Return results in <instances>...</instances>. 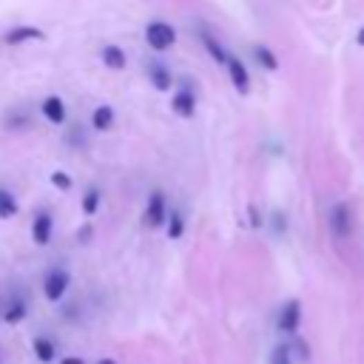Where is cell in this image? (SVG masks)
Listing matches in <instances>:
<instances>
[{
  "label": "cell",
  "mask_w": 364,
  "mask_h": 364,
  "mask_svg": "<svg viewBox=\"0 0 364 364\" xmlns=\"http://www.w3.org/2000/svg\"><path fill=\"white\" fill-rule=\"evenodd\" d=\"M145 75H149V80H151V86L157 91H171L174 75H171V68H168L165 63H149V66H145Z\"/></svg>",
  "instance_id": "12"
},
{
  "label": "cell",
  "mask_w": 364,
  "mask_h": 364,
  "mask_svg": "<svg viewBox=\"0 0 364 364\" xmlns=\"http://www.w3.org/2000/svg\"><path fill=\"white\" fill-rule=\"evenodd\" d=\"M302 319H305V310H302V302L299 299H287L282 307H279V316H276V330L287 338H296L299 330H302Z\"/></svg>",
  "instance_id": "4"
},
{
  "label": "cell",
  "mask_w": 364,
  "mask_h": 364,
  "mask_svg": "<svg viewBox=\"0 0 364 364\" xmlns=\"http://www.w3.org/2000/svg\"><path fill=\"white\" fill-rule=\"evenodd\" d=\"M52 185L60 188V191H68V188H71V177H68L66 171H55V174H52Z\"/></svg>",
  "instance_id": "23"
},
{
  "label": "cell",
  "mask_w": 364,
  "mask_h": 364,
  "mask_svg": "<svg viewBox=\"0 0 364 364\" xmlns=\"http://www.w3.org/2000/svg\"><path fill=\"white\" fill-rule=\"evenodd\" d=\"M100 57H103V66L111 68V71H123L126 63H128L126 52H123L119 46H114V43H106V46L100 48Z\"/></svg>",
  "instance_id": "13"
},
{
  "label": "cell",
  "mask_w": 364,
  "mask_h": 364,
  "mask_svg": "<svg viewBox=\"0 0 364 364\" xmlns=\"http://www.w3.org/2000/svg\"><path fill=\"white\" fill-rule=\"evenodd\" d=\"M97 364H119V361L111 358V356H103V358H97Z\"/></svg>",
  "instance_id": "26"
},
{
  "label": "cell",
  "mask_w": 364,
  "mask_h": 364,
  "mask_svg": "<svg viewBox=\"0 0 364 364\" xmlns=\"http://www.w3.org/2000/svg\"><path fill=\"white\" fill-rule=\"evenodd\" d=\"M200 37H202V43H205V52L211 55V60H216L220 66H225L228 63V52H225V46L220 43V37H213L208 29H200Z\"/></svg>",
  "instance_id": "14"
},
{
  "label": "cell",
  "mask_w": 364,
  "mask_h": 364,
  "mask_svg": "<svg viewBox=\"0 0 364 364\" xmlns=\"http://www.w3.org/2000/svg\"><path fill=\"white\" fill-rule=\"evenodd\" d=\"M26 40H43V32L35 29V26H15V29L6 35V43H9V46H23Z\"/></svg>",
  "instance_id": "16"
},
{
  "label": "cell",
  "mask_w": 364,
  "mask_h": 364,
  "mask_svg": "<svg viewBox=\"0 0 364 364\" xmlns=\"http://www.w3.org/2000/svg\"><path fill=\"white\" fill-rule=\"evenodd\" d=\"M356 43H358V46H364V26L358 29V35H356Z\"/></svg>",
  "instance_id": "27"
},
{
  "label": "cell",
  "mask_w": 364,
  "mask_h": 364,
  "mask_svg": "<svg viewBox=\"0 0 364 364\" xmlns=\"http://www.w3.org/2000/svg\"><path fill=\"white\" fill-rule=\"evenodd\" d=\"M17 213V197L0 185V220H12V216Z\"/></svg>",
  "instance_id": "19"
},
{
  "label": "cell",
  "mask_w": 364,
  "mask_h": 364,
  "mask_svg": "<svg viewBox=\"0 0 364 364\" xmlns=\"http://www.w3.org/2000/svg\"><path fill=\"white\" fill-rule=\"evenodd\" d=\"M32 353L40 364H55L60 361V345H57V338H52L48 333H37L32 338Z\"/></svg>",
  "instance_id": "8"
},
{
  "label": "cell",
  "mask_w": 364,
  "mask_h": 364,
  "mask_svg": "<svg viewBox=\"0 0 364 364\" xmlns=\"http://www.w3.org/2000/svg\"><path fill=\"white\" fill-rule=\"evenodd\" d=\"M40 114L48 119V123H55V126H63L66 123V117H68V108H66V100L57 94H48L46 100L40 103Z\"/></svg>",
  "instance_id": "11"
},
{
  "label": "cell",
  "mask_w": 364,
  "mask_h": 364,
  "mask_svg": "<svg viewBox=\"0 0 364 364\" xmlns=\"http://www.w3.org/2000/svg\"><path fill=\"white\" fill-rule=\"evenodd\" d=\"M253 57H256L265 68H268V71H279V57L271 52L268 46H262V43H259V46H253Z\"/></svg>",
  "instance_id": "20"
},
{
  "label": "cell",
  "mask_w": 364,
  "mask_h": 364,
  "mask_svg": "<svg viewBox=\"0 0 364 364\" xmlns=\"http://www.w3.org/2000/svg\"><path fill=\"white\" fill-rule=\"evenodd\" d=\"M91 126H94V131H111V126H114V108L111 106H97L91 111Z\"/></svg>",
  "instance_id": "17"
},
{
  "label": "cell",
  "mask_w": 364,
  "mask_h": 364,
  "mask_svg": "<svg viewBox=\"0 0 364 364\" xmlns=\"http://www.w3.org/2000/svg\"><path fill=\"white\" fill-rule=\"evenodd\" d=\"M29 296H26V290H12V294L0 302V322H6V325H20L23 319L29 316Z\"/></svg>",
  "instance_id": "5"
},
{
  "label": "cell",
  "mask_w": 364,
  "mask_h": 364,
  "mask_svg": "<svg viewBox=\"0 0 364 364\" xmlns=\"http://www.w3.org/2000/svg\"><path fill=\"white\" fill-rule=\"evenodd\" d=\"M165 233H168V239H182V233H185V213H182L180 208H171V211H168Z\"/></svg>",
  "instance_id": "15"
},
{
  "label": "cell",
  "mask_w": 364,
  "mask_h": 364,
  "mask_svg": "<svg viewBox=\"0 0 364 364\" xmlns=\"http://www.w3.org/2000/svg\"><path fill=\"white\" fill-rule=\"evenodd\" d=\"M168 211H171V205H168V197L162 191H151L149 200H145V208H142V228L145 231H160L165 228V220H168Z\"/></svg>",
  "instance_id": "1"
},
{
  "label": "cell",
  "mask_w": 364,
  "mask_h": 364,
  "mask_svg": "<svg viewBox=\"0 0 364 364\" xmlns=\"http://www.w3.org/2000/svg\"><path fill=\"white\" fill-rule=\"evenodd\" d=\"M145 43H149L154 52H168L174 43H177V32L171 23L165 20H151L149 26H145Z\"/></svg>",
  "instance_id": "6"
},
{
  "label": "cell",
  "mask_w": 364,
  "mask_h": 364,
  "mask_svg": "<svg viewBox=\"0 0 364 364\" xmlns=\"http://www.w3.org/2000/svg\"><path fill=\"white\" fill-rule=\"evenodd\" d=\"M171 108H174V114H180L182 119H191L193 114H197V91H191L188 86H182L180 91H174Z\"/></svg>",
  "instance_id": "9"
},
{
  "label": "cell",
  "mask_w": 364,
  "mask_h": 364,
  "mask_svg": "<svg viewBox=\"0 0 364 364\" xmlns=\"http://www.w3.org/2000/svg\"><path fill=\"white\" fill-rule=\"evenodd\" d=\"M80 205H83V213H86V216H94L97 211H100V205H103V188H100V185L86 188Z\"/></svg>",
  "instance_id": "18"
},
{
  "label": "cell",
  "mask_w": 364,
  "mask_h": 364,
  "mask_svg": "<svg viewBox=\"0 0 364 364\" xmlns=\"http://www.w3.org/2000/svg\"><path fill=\"white\" fill-rule=\"evenodd\" d=\"M66 142L71 145V149H77V145H86V134H83V128H71Z\"/></svg>",
  "instance_id": "24"
},
{
  "label": "cell",
  "mask_w": 364,
  "mask_h": 364,
  "mask_svg": "<svg viewBox=\"0 0 364 364\" xmlns=\"http://www.w3.org/2000/svg\"><path fill=\"white\" fill-rule=\"evenodd\" d=\"M287 350H290V356H294V361L299 358V361H310V345L307 342H302V338L296 336V338H290V342H287Z\"/></svg>",
  "instance_id": "21"
},
{
  "label": "cell",
  "mask_w": 364,
  "mask_h": 364,
  "mask_svg": "<svg viewBox=\"0 0 364 364\" xmlns=\"http://www.w3.org/2000/svg\"><path fill=\"white\" fill-rule=\"evenodd\" d=\"M68 287H71V274L63 268V265H55V268H48L46 276H43V296L46 302H63V296L68 294Z\"/></svg>",
  "instance_id": "3"
},
{
  "label": "cell",
  "mask_w": 364,
  "mask_h": 364,
  "mask_svg": "<svg viewBox=\"0 0 364 364\" xmlns=\"http://www.w3.org/2000/svg\"><path fill=\"white\" fill-rule=\"evenodd\" d=\"M57 364H86V361H83V356H60Z\"/></svg>",
  "instance_id": "25"
},
{
  "label": "cell",
  "mask_w": 364,
  "mask_h": 364,
  "mask_svg": "<svg viewBox=\"0 0 364 364\" xmlns=\"http://www.w3.org/2000/svg\"><path fill=\"white\" fill-rule=\"evenodd\" d=\"M268 364H296V361H294V356H290L287 345H276L268 356Z\"/></svg>",
  "instance_id": "22"
},
{
  "label": "cell",
  "mask_w": 364,
  "mask_h": 364,
  "mask_svg": "<svg viewBox=\"0 0 364 364\" xmlns=\"http://www.w3.org/2000/svg\"><path fill=\"white\" fill-rule=\"evenodd\" d=\"M52 236H55V216H52V211L43 208V211L35 213V220H32V242L40 248H46L48 242H52Z\"/></svg>",
  "instance_id": "7"
},
{
  "label": "cell",
  "mask_w": 364,
  "mask_h": 364,
  "mask_svg": "<svg viewBox=\"0 0 364 364\" xmlns=\"http://www.w3.org/2000/svg\"><path fill=\"white\" fill-rule=\"evenodd\" d=\"M225 68H228L231 86H233L239 94H248V91H251V71L245 68V63H242L239 57H228Z\"/></svg>",
  "instance_id": "10"
},
{
  "label": "cell",
  "mask_w": 364,
  "mask_h": 364,
  "mask_svg": "<svg viewBox=\"0 0 364 364\" xmlns=\"http://www.w3.org/2000/svg\"><path fill=\"white\" fill-rule=\"evenodd\" d=\"M327 228L336 239H350L356 231V216L347 202H333L327 211Z\"/></svg>",
  "instance_id": "2"
}]
</instances>
